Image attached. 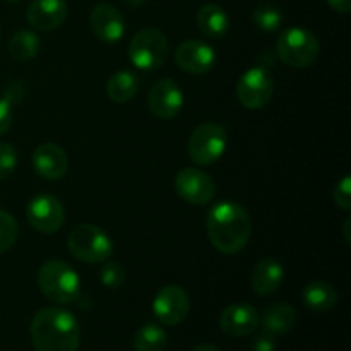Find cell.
Returning <instances> with one entry per match:
<instances>
[{
	"label": "cell",
	"mask_w": 351,
	"mask_h": 351,
	"mask_svg": "<svg viewBox=\"0 0 351 351\" xmlns=\"http://www.w3.org/2000/svg\"><path fill=\"white\" fill-rule=\"evenodd\" d=\"M206 228L213 247L221 254L233 256L249 243L252 219L243 206L233 201H223L209 211Z\"/></svg>",
	"instance_id": "1"
},
{
	"label": "cell",
	"mask_w": 351,
	"mask_h": 351,
	"mask_svg": "<svg viewBox=\"0 0 351 351\" xmlns=\"http://www.w3.org/2000/svg\"><path fill=\"white\" fill-rule=\"evenodd\" d=\"M29 331L36 351H77L81 341L77 319L60 307H47L36 312Z\"/></svg>",
	"instance_id": "2"
},
{
	"label": "cell",
	"mask_w": 351,
	"mask_h": 351,
	"mask_svg": "<svg viewBox=\"0 0 351 351\" xmlns=\"http://www.w3.org/2000/svg\"><path fill=\"white\" fill-rule=\"evenodd\" d=\"M38 287L50 302L58 305L72 304L81 295L77 273L60 259L47 261L38 271Z\"/></svg>",
	"instance_id": "3"
},
{
	"label": "cell",
	"mask_w": 351,
	"mask_h": 351,
	"mask_svg": "<svg viewBox=\"0 0 351 351\" xmlns=\"http://www.w3.org/2000/svg\"><path fill=\"white\" fill-rule=\"evenodd\" d=\"M276 53L288 67L305 69L319 58L321 45L312 31L305 27H288L278 38Z\"/></svg>",
	"instance_id": "4"
},
{
	"label": "cell",
	"mask_w": 351,
	"mask_h": 351,
	"mask_svg": "<svg viewBox=\"0 0 351 351\" xmlns=\"http://www.w3.org/2000/svg\"><path fill=\"white\" fill-rule=\"evenodd\" d=\"M69 250L86 264H103L113 254V242L106 232L95 225H79L69 233Z\"/></svg>",
	"instance_id": "5"
},
{
	"label": "cell",
	"mask_w": 351,
	"mask_h": 351,
	"mask_svg": "<svg viewBox=\"0 0 351 351\" xmlns=\"http://www.w3.org/2000/svg\"><path fill=\"white\" fill-rule=\"evenodd\" d=\"M168 40L158 27L137 31L129 45V58L141 71H156L168 57Z\"/></svg>",
	"instance_id": "6"
},
{
	"label": "cell",
	"mask_w": 351,
	"mask_h": 351,
	"mask_svg": "<svg viewBox=\"0 0 351 351\" xmlns=\"http://www.w3.org/2000/svg\"><path fill=\"white\" fill-rule=\"evenodd\" d=\"M226 143H228V136H226L225 127L215 122L202 123L195 127L194 132L189 137L187 153L195 165L209 167L225 154Z\"/></svg>",
	"instance_id": "7"
},
{
	"label": "cell",
	"mask_w": 351,
	"mask_h": 351,
	"mask_svg": "<svg viewBox=\"0 0 351 351\" xmlns=\"http://www.w3.org/2000/svg\"><path fill=\"white\" fill-rule=\"evenodd\" d=\"M273 77L263 65L249 69L237 82V99L247 110L264 108L273 98Z\"/></svg>",
	"instance_id": "8"
},
{
	"label": "cell",
	"mask_w": 351,
	"mask_h": 351,
	"mask_svg": "<svg viewBox=\"0 0 351 351\" xmlns=\"http://www.w3.org/2000/svg\"><path fill=\"white\" fill-rule=\"evenodd\" d=\"M26 219L40 233H55L65 221V209L62 202L51 194H38L27 202Z\"/></svg>",
	"instance_id": "9"
},
{
	"label": "cell",
	"mask_w": 351,
	"mask_h": 351,
	"mask_svg": "<svg viewBox=\"0 0 351 351\" xmlns=\"http://www.w3.org/2000/svg\"><path fill=\"white\" fill-rule=\"evenodd\" d=\"M153 312L165 326H177L187 319L191 312L189 293L178 285H167L156 293L153 300Z\"/></svg>",
	"instance_id": "10"
},
{
	"label": "cell",
	"mask_w": 351,
	"mask_h": 351,
	"mask_svg": "<svg viewBox=\"0 0 351 351\" xmlns=\"http://www.w3.org/2000/svg\"><path fill=\"white\" fill-rule=\"evenodd\" d=\"M173 185L178 197L194 206L208 204L216 194V185L213 178L199 168H184L178 171Z\"/></svg>",
	"instance_id": "11"
},
{
	"label": "cell",
	"mask_w": 351,
	"mask_h": 351,
	"mask_svg": "<svg viewBox=\"0 0 351 351\" xmlns=\"http://www.w3.org/2000/svg\"><path fill=\"white\" fill-rule=\"evenodd\" d=\"M184 93L180 86L171 79H160L153 84L147 95L149 112L160 120H171L184 108Z\"/></svg>",
	"instance_id": "12"
},
{
	"label": "cell",
	"mask_w": 351,
	"mask_h": 351,
	"mask_svg": "<svg viewBox=\"0 0 351 351\" xmlns=\"http://www.w3.org/2000/svg\"><path fill=\"white\" fill-rule=\"evenodd\" d=\"M175 62L189 74H208L216 64V51L209 43L201 40H187L175 51Z\"/></svg>",
	"instance_id": "13"
},
{
	"label": "cell",
	"mask_w": 351,
	"mask_h": 351,
	"mask_svg": "<svg viewBox=\"0 0 351 351\" xmlns=\"http://www.w3.org/2000/svg\"><path fill=\"white\" fill-rule=\"evenodd\" d=\"M219 328L233 338H247L259 328V314L249 304H232L223 308L219 315Z\"/></svg>",
	"instance_id": "14"
},
{
	"label": "cell",
	"mask_w": 351,
	"mask_h": 351,
	"mask_svg": "<svg viewBox=\"0 0 351 351\" xmlns=\"http://www.w3.org/2000/svg\"><path fill=\"white\" fill-rule=\"evenodd\" d=\"M89 24L95 36L103 43H117L125 33V21L122 14L110 3H98L89 16Z\"/></svg>",
	"instance_id": "15"
},
{
	"label": "cell",
	"mask_w": 351,
	"mask_h": 351,
	"mask_svg": "<svg viewBox=\"0 0 351 351\" xmlns=\"http://www.w3.org/2000/svg\"><path fill=\"white\" fill-rule=\"evenodd\" d=\"M33 168L45 180H60L69 168V156L58 144L45 143L33 153Z\"/></svg>",
	"instance_id": "16"
},
{
	"label": "cell",
	"mask_w": 351,
	"mask_h": 351,
	"mask_svg": "<svg viewBox=\"0 0 351 351\" xmlns=\"http://www.w3.org/2000/svg\"><path fill=\"white\" fill-rule=\"evenodd\" d=\"M65 0H33L26 10V19L34 29L53 31L67 19Z\"/></svg>",
	"instance_id": "17"
},
{
	"label": "cell",
	"mask_w": 351,
	"mask_h": 351,
	"mask_svg": "<svg viewBox=\"0 0 351 351\" xmlns=\"http://www.w3.org/2000/svg\"><path fill=\"white\" fill-rule=\"evenodd\" d=\"M285 280V267L273 257L259 261L250 274V287L261 297H269L280 290Z\"/></svg>",
	"instance_id": "18"
},
{
	"label": "cell",
	"mask_w": 351,
	"mask_h": 351,
	"mask_svg": "<svg viewBox=\"0 0 351 351\" xmlns=\"http://www.w3.org/2000/svg\"><path fill=\"white\" fill-rule=\"evenodd\" d=\"M261 324H263L264 332H269L273 336L287 335L297 324V312L290 304L276 302V304H271L269 307L264 308Z\"/></svg>",
	"instance_id": "19"
},
{
	"label": "cell",
	"mask_w": 351,
	"mask_h": 351,
	"mask_svg": "<svg viewBox=\"0 0 351 351\" xmlns=\"http://www.w3.org/2000/svg\"><path fill=\"white\" fill-rule=\"evenodd\" d=\"M338 291L328 281H312L302 291V302L305 307L319 314L332 311L338 304Z\"/></svg>",
	"instance_id": "20"
},
{
	"label": "cell",
	"mask_w": 351,
	"mask_h": 351,
	"mask_svg": "<svg viewBox=\"0 0 351 351\" xmlns=\"http://www.w3.org/2000/svg\"><path fill=\"white\" fill-rule=\"evenodd\" d=\"M197 26L206 38L219 40L230 29L228 14L216 3H206L197 12Z\"/></svg>",
	"instance_id": "21"
},
{
	"label": "cell",
	"mask_w": 351,
	"mask_h": 351,
	"mask_svg": "<svg viewBox=\"0 0 351 351\" xmlns=\"http://www.w3.org/2000/svg\"><path fill=\"white\" fill-rule=\"evenodd\" d=\"M141 81L134 72L130 71H119L108 79L106 82V95L112 99L113 103H123L130 101L132 98H136V95L139 93Z\"/></svg>",
	"instance_id": "22"
},
{
	"label": "cell",
	"mask_w": 351,
	"mask_h": 351,
	"mask_svg": "<svg viewBox=\"0 0 351 351\" xmlns=\"http://www.w3.org/2000/svg\"><path fill=\"white\" fill-rule=\"evenodd\" d=\"M40 51V38L29 29H19L10 36L9 53L14 60L27 62Z\"/></svg>",
	"instance_id": "23"
},
{
	"label": "cell",
	"mask_w": 351,
	"mask_h": 351,
	"mask_svg": "<svg viewBox=\"0 0 351 351\" xmlns=\"http://www.w3.org/2000/svg\"><path fill=\"white\" fill-rule=\"evenodd\" d=\"M167 345V332L158 324L143 326L132 339L134 351H165Z\"/></svg>",
	"instance_id": "24"
},
{
	"label": "cell",
	"mask_w": 351,
	"mask_h": 351,
	"mask_svg": "<svg viewBox=\"0 0 351 351\" xmlns=\"http://www.w3.org/2000/svg\"><path fill=\"white\" fill-rule=\"evenodd\" d=\"M252 21L259 29L271 33V31L280 29L283 24V12L273 3H261L254 9Z\"/></svg>",
	"instance_id": "25"
},
{
	"label": "cell",
	"mask_w": 351,
	"mask_h": 351,
	"mask_svg": "<svg viewBox=\"0 0 351 351\" xmlns=\"http://www.w3.org/2000/svg\"><path fill=\"white\" fill-rule=\"evenodd\" d=\"M19 237V225L10 213L0 209V254L7 252Z\"/></svg>",
	"instance_id": "26"
},
{
	"label": "cell",
	"mask_w": 351,
	"mask_h": 351,
	"mask_svg": "<svg viewBox=\"0 0 351 351\" xmlns=\"http://www.w3.org/2000/svg\"><path fill=\"white\" fill-rule=\"evenodd\" d=\"M99 281L103 287L106 288H120L125 283V269L120 263H113V261H105L99 269Z\"/></svg>",
	"instance_id": "27"
},
{
	"label": "cell",
	"mask_w": 351,
	"mask_h": 351,
	"mask_svg": "<svg viewBox=\"0 0 351 351\" xmlns=\"http://www.w3.org/2000/svg\"><path fill=\"white\" fill-rule=\"evenodd\" d=\"M17 167V153L12 144H0V180H5Z\"/></svg>",
	"instance_id": "28"
},
{
	"label": "cell",
	"mask_w": 351,
	"mask_h": 351,
	"mask_svg": "<svg viewBox=\"0 0 351 351\" xmlns=\"http://www.w3.org/2000/svg\"><path fill=\"white\" fill-rule=\"evenodd\" d=\"M335 202L336 206H339L345 211H350L351 209V178L348 175L341 178L338 182L335 189Z\"/></svg>",
	"instance_id": "29"
},
{
	"label": "cell",
	"mask_w": 351,
	"mask_h": 351,
	"mask_svg": "<svg viewBox=\"0 0 351 351\" xmlns=\"http://www.w3.org/2000/svg\"><path fill=\"white\" fill-rule=\"evenodd\" d=\"M12 125V108H10L9 98L0 96V136L7 132Z\"/></svg>",
	"instance_id": "30"
},
{
	"label": "cell",
	"mask_w": 351,
	"mask_h": 351,
	"mask_svg": "<svg viewBox=\"0 0 351 351\" xmlns=\"http://www.w3.org/2000/svg\"><path fill=\"white\" fill-rule=\"evenodd\" d=\"M276 336L269 335V332L256 336V339L252 341V351H276Z\"/></svg>",
	"instance_id": "31"
},
{
	"label": "cell",
	"mask_w": 351,
	"mask_h": 351,
	"mask_svg": "<svg viewBox=\"0 0 351 351\" xmlns=\"http://www.w3.org/2000/svg\"><path fill=\"white\" fill-rule=\"evenodd\" d=\"M328 3L331 9L341 14H348L351 9V0H328Z\"/></svg>",
	"instance_id": "32"
},
{
	"label": "cell",
	"mask_w": 351,
	"mask_h": 351,
	"mask_svg": "<svg viewBox=\"0 0 351 351\" xmlns=\"http://www.w3.org/2000/svg\"><path fill=\"white\" fill-rule=\"evenodd\" d=\"M191 351H221V350H219L218 346L208 345V343H204V345H195Z\"/></svg>",
	"instance_id": "33"
},
{
	"label": "cell",
	"mask_w": 351,
	"mask_h": 351,
	"mask_svg": "<svg viewBox=\"0 0 351 351\" xmlns=\"http://www.w3.org/2000/svg\"><path fill=\"white\" fill-rule=\"evenodd\" d=\"M350 225H351V219L348 218L345 221V226H343V232H345V239H346V242H351V237H350Z\"/></svg>",
	"instance_id": "34"
},
{
	"label": "cell",
	"mask_w": 351,
	"mask_h": 351,
	"mask_svg": "<svg viewBox=\"0 0 351 351\" xmlns=\"http://www.w3.org/2000/svg\"><path fill=\"white\" fill-rule=\"evenodd\" d=\"M125 3H129V5H141V3H144L146 0H123Z\"/></svg>",
	"instance_id": "35"
},
{
	"label": "cell",
	"mask_w": 351,
	"mask_h": 351,
	"mask_svg": "<svg viewBox=\"0 0 351 351\" xmlns=\"http://www.w3.org/2000/svg\"><path fill=\"white\" fill-rule=\"evenodd\" d=\"M5 2H10V3H16V2H19V0H5Z\"/></svg>",
	"instance_id": "36"
}]
</instances>
